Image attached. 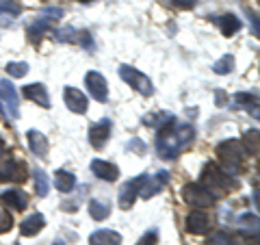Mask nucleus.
<instances>
[{
    "instance_id": "nucleus-6",
    "label": "nucleus",
    "mask_w": 260,
    "mask_h": 245,
    "mask_svg": "<svg viewBox=\"0 0 260 245\" xmlns=\"http://www.w3.org/2000/svg\"><path fill=\"white\" fill-rule=\"evenodd\" d=\"M119 78L124 80L126 85H130L135 91H139L141 96H152L154 94V87H152V80L143 74V72L130 68V65H121L119 68Z\"/></svg>"
},
{
    "instance_id": "nucleus-39",
    "label": "nucleus",
    "mask_w": 260,
    "mask_h": 245,
    "mask_svg": "<svg viewBox=\"0 0 260 245\" xmlns=\"http://www.w3.org/2000/svg\"><path fill=\"white\" fill-rule=\"evenodd\" d=\"M245 241H247V236H243V234H237V236H234V239H232V245H247Z\"/></svg>"
},
{
    "instance_id": "nucleus-15",
    "label": "nucleus",
    "mask_w": 260,
    "mask_h": 245,
    "mask_svg": "<svg viewBox=\"0 0 260 245\" xmlns=\"http://www.w3.org/2000/svg\"><path fill=\"white\" fill-rule=\"evenodd\" d=\"M91 171L100 178V180H107V182L117 180V176H119V167L113 165V163L102 161V159H93L91 161Z\"/></svg>"
},
{
    "instance_id": "nucleus-40",
    "label": "nucleus",
    "mask_w": 260,
    "mask_h": 245,
    "mask_svg": "<svg viewBox=\"0 0 260 245\" xmlns=\"http://www.w3.org/2000/svg\"><path fill=\"white\" fill-rule=\"evenodd\" d=\"M3 154H5V141L0 139V157H3Z\"/></svg>"
},
{
    "instance_id": "nucleus-16",
    "label": "nucleus",
    "mask_w": 260,
    "mask_h": 245,
    "mask_svg": "<svg viewBox=\"0 0 260 245\" xmlns=\"http://www.w3.org/2000/svg\"><path fill=\"white\" fill-rule=\"evenodd\" d=\"M44 226H46V217L42 213H32L22 222L20 232H22V236H35L44 230Z\"/></svg>"
},
{
    "instance_id": "nucleus-35",
    "label": "nucleus",
    "mask_w": 260,
    "mask_h": 245,
    "mask_svg": "<svg viewBox=\"0 0 260 245\" xmlns=\"http://www.w3.org/2000/svg\"><path fill=\"white\" fill-rule=\"evenodd\" d=\"M174 7H178V9H193L195 5H198V0H172Z\"/></svg>"
},
{
    "instance_id": "nucleus-27",
    "label": "nucleus",
    "mask_w": 260,
    "mask_h": 245,
    "mask_svg": "<svg viewBox=\"0 0 260 245\" xmlns=\"http://www.w3.org/2000/svg\"><path fill=\"white\" fill-rule=\"evenodd\" d=\"M7 72H9V76L13 78H22L28 74V63L24 61H11L9 65H7Z\"/></svg>"
},
{
    "instance_id": "nucleus-2",
    "label": "nucleus",
    "mask_w": 260,
    "mask_h": 245,
    "mask_svg": "<svg viewBox=\"0 0 260 245\" xmlns=\"http://www.w3.org/2000/svg\"><path fill=\"white\" fill-rule=\"evenodd\" d=\"M217 157L221 161V167L228 171V174H237V171L243 167V163L247 159V150L243 148V143L237 141V139H225L217 145Z\"/></svg>"
},
{
    "instance_id": "nucleus-43",
    "label": "nucleus",
    "mask_w": 260,
    "mask_h": 245,
    "mask_svg": "<svg viewBox=\"0 0 260 245\" xmlns=\"http://www.w3.org/2000/svg\"><path fill=\"white\" fill-rule=\"evenodd\" d=\"M15 245H18V243H15Z\"/></svg>"
},
{
    "instance_id": "nucleus-9",
    "label": "nucleus",
    "mask_w": 260,
    "mask_h": 245,
    "mask_svg": "<svg viewBox=\"0 0 260 245\" xmlns=\"http://www.w3.org/2000/svg\"><path fill=\"white\" fill-rule=\"evenodd\" d=\"M167 182H169V171H156V174H152V176L145 178L139 195H141V198H145V200L154 198L156 193H160L162 189H165Z\"/></svg>"
},
{
    "instance_id": "nucleus-18",
    "label": "nucleus",
    "mask_w": 260,
    "mask_h": 245,
    "mask_svg": "<svg viewBox=\"0 0 260 245\" xmlns=\"http://www.w3.org/2000/svg\"><path fill=\"white\" fill-rule=\"evenodd\" d=\"M210 20H213L217 26L221 28V35H225V37H232L237 30H241V20L237 18V15H232V13L219 15V18H217V15H213Z\"/></svg>"
},
{
    "instance_id": "nucleus-20",
    "label": "nucleus",
    "mask_w": 260,
    "mask_h": 245,
    "mask_svg": "<svg viewBox=\"0 0 260 245\" xmlns=\"http://www.w3.org/2000/svg\"><path fill=\"white\" fill-rule=\"evenodd\" d=\"M89 245H121V234L115 230H95L89 236Z\"/></svg>"
},
{
    "instance_id": "nucleus-38",
    "label": "nucleus",
    "mask_w": 260,
    "mask_h": 245,
    "mask_svg": "<svg viewBox=\"0 0 260 245\" xmlns=\"http://www.w3.org/2000/svg\"><path fill=\"white\" fill-rule=\"evenodd\" d=\"M247 13H249V22L254 24V35H258V33H260V28H258V18H256V13H251L249 9H247Z\"/></svg>"
},
{
    "instance_id": "nucleus-19",
    "label": "nucleus",
    "mask_w": 260,
    "mask_h": 245,
    "mask_svg": "<svg viewBox=\"0 0 260 245\" xmlns=\"http://www.w3.org/2000/svg\"><path fill=\"white\" fill-rule=\"evenodd\" d=\"M0 200H3L5 204H9V206L15 208V210H24L28 206V198L22 189H7V191L0 193Z\"/></svg>"
},
{
    "instance_id": "nucleus-31",
    "label": "nucleus",
    "mask_w": 260,
    "mask_h": 245,
    "mask_svg": "<svg viewBox=\"0 0 260 245\" xmlns=\"http://www.w3.org/2000/svg\"><path fill=\"white\" fill-rule=\"evenodd\" d=\"M13 228V217L11 213L7 208L0 206V234H5V232H9Z\"/></svg>"
},
{
    "instance_id": "nucleus-30",
    "label": "nucleus",
    "mask_w": 260,
    "mask_h": 245,
    "mask_svg": "<svg viewBox=\"0 0 260 245\" xmlns=\"http://www.w3.org/2000/svg\"><path fill=\"white\" fill-rule=\"evenodd\" d=\"M206 245H232V236L228 232H223V230H219L213 236H208Z\"/></svg>"
},
{
    "instance_id": "nucleus-22",
    "label": "nucleus",
    "mask_w": 260,
    "mask_h": 245,
    "mask_svg": "<svg viewBox=\"0 0 260 245\" xmlns=\"http://www.w3.org/2000/svg\"><path fill=\"white\" fill-rule=\"evenodd\" d=\"M54 185H56V189H59L61 193H70L76 187V178H74V174H70V171L59 169L56 171V176H54Z\"/></svg>"
},
{
    "instance_id": "nucleus-24",
    "label": "nucleus",
    "mask_w": 260,
    "mask_h": 245,
    "mask_svg": "<svg viewBox=\"0 0 260 245\" xmlns=\"http://www.w3.org/2000/svg\"><path fill=\"white\" fill-rule=\"evenodd\" d=\"M89 215H91L95 222H104V219L111 215V208L100 200H91L89 202Z\"/></svg>"
},
{
    "instance_id": "nucleus-7",
    "label": "nucleus",
    "mask_w": 260,
    "mask_h": 245,
    "mask_svg": "<svg viewBox=\"0 0 260 245\" xmlns=\"http://www.w3.org/2000/svg\"><path fill=\"white\" fill-rule=\"evenodd\" d=\"M145 178H148V174H141V176L133 178V180H128V182L119 189L117 204H119V208H121V210L133 208V204H135L137 195H139V191H141V187H143V182H145Z\"/></svg>"
},
{
    "instance_id": "nucleus-29",
    "label": "nucleus",
    "mask_w": 260,
    "mask_h": 245,
    "mask_svg": "<svg viewBox=\"0 0 260 245\" xmlns=\"http://www.w3.org/2000/svg\"><path fill=\"white\" fill-rule=\"evenodd\" d=\"M243 148L247 150V154L251 152L256 157L258 154V130L254 128V130H249V133L245 135V141H243Z\"/></svg>"
},
{
    "instance_id": "nucleus-8",
    "label": "nucleus",
    "mask_w": 260,
    "mask_h": 245,
    "mask_svg": "<svg viewBox=\"0 0 260 245\" xmlns=\"http://www.w3.org/2000/svg\"><path fill=\"white\" fill-rule=\"evenodd\" d=\"M26 178V165L20 161H15L13 157H3L0 159V180H11L20 182Z\"/></svg>"
},
{
    "instance_id": "nucleus-10",
    "label": "nucleus",
    "mask_w": 260,
    "mask_h": 245,
    "mask_svg": "<svg viewBox=\"0 0 260 245\" xmlns=\"http://www.w3.org/2000/svg\"><path fill=\"white\" fill-rule=\"evenodd\" d=\"M85 85H87V89H89V94H91L93 100L104 102L109 98L107 80H104V76L100 74V72H89V74L85 76Z\"/></svg>"
},
{
    "instance_id": "nucleus-4",
    "label": "nucleus",
    "mask_w": 260,
    "mask_h": 245,
    "mask_svg": "<svg viewBox=\"0 0 260 245\" xmlns=\"http://www.w3.org/2000/svg\"><path fill=\"white\" fill-rule=\"evenodd\" d=\"M182 200L193 208H210L217 202L215 193L210 189H206L204 185H198V182H191V185L184 187L182 189Z\"/></svg>"
},
{
    "instance_id": "nucleus-42",
    "label": "nucleus",
    "mask_w": 260,
    "mask_h": 245,
    "mask_svg": "<svg viewBox=\"0 0 260 245\" xmlns=\"http://www.w3.org/2000/svg\"><path fill=\"white\" fill-rule=\"evenodd\" d=\"M54 245H63V243H54Z\"/></svg>"
},
{
    "instance_id": "nucleus-36",
    "label": "nucleus",
    "mask_w": 260,
    "mask_h": 245,
    "mask_svg": "<svg viewBox=\"0 0 260 245\" xmlns=\"http://www.w3.org/2000/svg\"><path fill=\"white\" fill-rule=\"evenodd\" d=\"M139 245H156V230H150V232L141 239Z\"/></svg>"
},
{
    "instance_id": "nucleus-17",
    "label": "nucleus",
    "mask_w": 260,
    "mask_h": 245,
    "mask_svg": "<svg viewBox=\"0 0 260 245\" xmlns=\"http://www.w3.org/2000/svg\"><path fill=\"white\" fill-rule=\"evenodd\" d=\"M26 139H28V148L30 152L35 154V157L44 159L48 154V139L44 133H39V130H28L26 133Z\"/></svg>"
},
{
    "instance_id": "nucleus-41",
    "label": "nucleus",
    "mask_w": 260,
    "mask_h": 245,
    "mask_svg": "<svg viewBox=\"0 0 260 245\" xmlns=\"http://www.w3.org/2000/svg\"><path fill=\"white\" fill-rule=\"evenodd\" d=\"M80 3H91V0H80Z\"/></svg>"
},
{
    "instance_id": "nucleus-5",
    "label": "nucleus",
    "mask_w": 260,
    "mask_h": 245,
    "mask_svg": "<svg viewBox=\"0 0 260 245\" xmlns=\"http://www.w3.org/2000/svg\"><path fill=\"white\" fill-rule=\"evenodd\" d=\"M0 111L7 119H18L20 117V102L18 91L7 78L0 80Z\"/></svg>"
},
{
    "instance_id": "nucleus-37",
    "label": "nucleus",
    "mask_w": 260,
    "mask_h": 245,
    "mask_svg": "<svg viewBox=\"0 0 260 245\" xmlns=\"http://www.w3.org/2000/svg\"><path fill=\"white\" fill-rule=\"evenodd\" d=\"M215 102H217V107H225L228 104V94L225 91H217L215 94Z\"/></svg>"
},
{
    "instance_id": "nucleus-26",
    "label": "nucleus",
    "mask_w": 260,
    "mask_h": 245,
    "mask_svg": "<svg viewBox=\"0 0 260 245\" xmlns=\"http://www.w3.org/2000/svg\"><path fill=\"white\" fill-rule=\"evenodd\" d=\"M48 26H50V24H48V20H44V18H39L35 24H30L28 26V37L32 39V42H37L39 37L44 35V33L48 30Z\"/></svg>"
},
{
    "instance_id": "nucleus-13",
    "label": "nucleus",
    "mask_w": 260,
    "mask_h": 245,
    "mask_svg": "<svg viewBox=\"0 0 260 245\" xmlns=\"http://www.w3.org/2000/svg\"><path fill=\"white\" fill-rule=\"evenodd\" d=\"M63 100L65 104H68V109L72 113H87V107H89V102H87V96L83 91H78V89L74 87H65L63 89Z\"/></svg>"
},
{
    "instance_id": "nucleus-33",
    "label": "nucleus",
    "mask_w": 260,
    "mask_h": 245,
    "mask_svg": "<svg viewBox=\"0 0 260 245\" xmlns=\"http://www.w3.org/2000/svg\"><path fill=\"white\" fill-rule=\"evenodd\" d=\"M42 18L44 20H61L63 18V9H59V7H50V9H44L42 11Z\"/></svg>"
},
{
    "instance_id": "nucleus-23",
    "label": "nucleus",
    "mask_w": 260,
    "mask_h": 245,
    "mask_svg": "<svg viewBox=\"0 0 260 245\" xmlns=\"http://www.w3.org/2000/svg\"><path fill=\"white\" fill-rule=\"evenodd\" d=\"M32 178H35L37 195H39V198H46V195L50 193V180H48V176L37 167V169H32Z\"/></svg>"
},
{
    "instance_id": "nucleus-28",
    "label": "nucleus",
    "mask_w": 260,
    "mask_h": 245,
    "mask_svg": "<svg viewBox=\"0 0 260 245\" xmlns=\"http://www.w3.org/2000/svg\"><path fill=\"white\" fill-rule=\"evenodd\" d=\"M22 7L18 0H0V15H20Z\"/></svg>"
},
{
    "instance_id": "nucleus-14",
    "label": "nucleus",
    "mask_w": 260,
    "mask_h": 245,
    "mask_svg": "<svg viewBox=\"0 0 260 245\" xmlns=\"http://www.w3.org/2000/svg\"><path fill=\"white\" fill-rule=\"evenodd\" d=\"M22 96L26 98V100L37 102L39 107H44V109H50V96H48L46 87H44L42 83H32V85L22 87Z\"/></svg>"
},
{
    "instance_id": "nucleus-25",
    "label": "nucleus",
    "mask_w": 260,
    "mask_h": 245,
    "mask_svg": "<svg viewBox=\"0 0 260 245\" xmlns=\"http://www.w3.org/2000/svg\"><path fill=\"white\" fill-rule=\"evenodd\" d=\"M213 70H215V74H221V76L230 74V72L234 70V56L232 54H223L221 59L213 65Z\"/></svg>"
},
{
    "instance_id": "nucleus-32",
    "label": "nucleus",
    "mask_w": 260,
    "mask_h": 245,
    "mask_svg": "<svg viewBox=\"0 0 260 245\" xmlns=\"http://www.w3.org/2000/svg\"><path fill=\"white\" fill-rule=\"evenodd\" d=\"M76 37H78V30L72 28V26L61 28L59 33H56V39H59V42H72V44H76Z\"/></svg>"
},
{
    "instance_id": "nucleus-12",
    "label": "nucleus",
    "mask_w": 260,
    "mask_h": 245,
    "mask_svg": "<svg viewBox=\"0 0 260 245\" xmlns=\"http://www.w3.org/2000/svg\"><path fill=\"white\" fill-rule=\"evenodd\" d=\"M186 230L191 234H206L210 230V217L204 208H198L186 217Z\"/></svg>"
},
{
    "instance_id": "nucleus-21",
    "label": "nucleus",
    "mask_w": 260,
    "mask_h": 245,
    "mask_svg": "<svg viewBox=\"0 0 260 245\" xmlns=\"http://www.w3.org/2000/svg\"><path fill=\"white\" fill-rule=\"evenodd\" d=\"M234 102H237V107H241L243 111H247L254 117H258V96L256 94L241 91V94L234 96Z\"/></svg>"
},
{
    "instance_id": "nucleus-11",
    "label": "nucleus",
    "mask_w": 260,
    "mask_h": 245,
    "mask_svg": "<svg viewBox=\"0 0 260 245\" xmlns=\"http://www.w3.org/2000/svg\"><path fill=\"white\" fill-rule=\"evenodd\" d=\"M111 119H100V121H95V124L91 126V130H89V141H91V145L95 150H102L104 145H107V139L111 135Z\"/></svg>"
},
{
    "instance_id": "nucleus-34",
    "label": "nucleus",
    "mask_w": 260,
    "mask_h": 245,
    "mask_svg": "<svg viewBox=\"0 0 260 245\" xmlns=\"http://www.w3.org/2000/svg\"><path fill=\"white\" fill-rule=\"evenodd\" d=\"M239 222H241V224H245L247 228H254V232L258 230V215L245 213V215H241V217H239Z\"/></svg>"
},
{
    "instance_id": "nucleus-1",
    "label": "nucleus",
    "mask_w": 260,
    "mask_h": 245,
    "mask_svg": "<svg viewBox=\"0 0 260 245\" xmlns=\"http://www.w3.org/2000/svg\"><path fill=\"white\" fill-rule=\"evenodd\" d=\"M195 139V128L191 124H178L174 117H169L167 124H162L158 139H156V152L160 159L172 161L182 152Z\"/></svg>"
},
{
    "instance_id": "nucleus-3",
    "label": "nucleus",
    "mask_w": 260,
    "mask_h": 245,
    "mask_svg": "<svg viewBox=\"0 0 260 245\" xmlns=\"http://www.w3.org/2000/svg\"><path fill=\"white\" fill-rule=\"evenodd\" d=\"M202 185H204L206 189L228 191V189H234V187H237V180H234V176L228 174L223 167H219L217 163H206L204 171H202Z\"/></svg>"
}]
</instances>
